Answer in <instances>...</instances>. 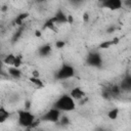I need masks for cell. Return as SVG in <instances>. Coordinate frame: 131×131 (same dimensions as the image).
I'll return each mask as SVG.
<instances>
[{
    "label": "cell",
    "mask_w": 131,
    "mask_h": 131,
    "mask_svg": "<svg viewBox=\"0 0 131 131\" xmlns=\"http://www.w3.org/2000/svg\"><path fill=\"white\" fill-rule=\"evenodd\" d=\"M32 76H33V77H40V74H39V72H38V71L34 70V71L32 72Z\"/></svg>",
    "instance_id": "33"
},
{
    "label": "cell",
    "mask_w": 131,
    "mask_h": 131,
    "mask_svg": "<svg viewBox=\"0 0 131 131\" xmlns=\"http://www.w3.org/2000/svg\"><path fill=\"white\" fill-rule=\"evenodd\" d=\"M29 81L36 87V88H43L44 87V84L42 82V80L40 79V77H30L29 78Z\"/></svg>",
    "instance_id": "15"
},
{
    "label": "cell",
    "mask_w": 131,
    "mask_h": 131,
    "mask_svg": "<svg viewBox=\"0 0 131 131\" xmlns=\"http://www.w3.org/2000/svg\"><path fill=\"white\" fill-rule=\"evenodd\" d=\"M75 76V69L71 64L63 63L55 73L54 77L56 80H68Z\"/></svg>",
    "instance_id": "3"
},
{
    "label": "cell",
    "mask_w": 131,
    "mask_h": 131,
    "mask_svg": "<svg viewBox=\"0 0 131 131\" xmlns=\"http://www.w3.org/2000/svg\"><path fill=\"white\" fill-rule=\"evenodd\" d=\"M120 114V110L118 107H114L107 112V118L110 120H117Z\"/></svg>",
    "instance_id": "17"
},
{
    "label": "cell",
    "mask_w": 131,
    "mask_h": 131,
    "mask_svg": "<svg viewBox=\"0 0 131 131\" xmlns=\"http://www.w3.org/2000/svg\"><path fill=\"white\" fill-rule=\"evenodd\" d=\"M123 4L128 7H131V0H123Z\"/></svg>",
    "instance_id": "30"
},
{
    "label": "cell",
    "mask_w": 131,
    "mask_h": 131,
    "mask_svg": "<svg viewBox=\"0 0 131 131\" xmlns=\"http://www.w3.org/2000/svg\"><path fill=\"white\" fill-rule=\"evenodd\" d=\"M98 1H99V2H100V3H101V4H102V3H104V2H105V1H106V0H98Z\"/></svg>",
    "instance_id": "35"
},
{
    "label": "cell",
    "mask_w": 131,
    "mask_h": 131,
    "mask_svg": "<svg viewBox=\"0 0 131 131\" xmlns=\"http://www.w3.org/2000/svg\"><path fill=\"white\" fill-rule=\"evenodd\" d=\"M68 24L69 25H73L74 24V16L71 14H68Z\"/></svg>",
    "instance_id": "28"
},
{
    "label": "cell",
    "mask_w": 131,
    "mask_h": 131,
    "mask_svg": "<svg viewBox=\"0 0 131 131\" xmlns=\"http://www.w3.org/2000/svg\"><path fill=\"white\" fill-rule=\"evenodd\" d=\"M14 60H15V55L13 53H8L4 58H3V63L10 67V66H13L14 64Z\"/></svg>",
    "instance_id": "14"
},
{
    "label": "cell",
    "mask_w": 131,
    "mask_h": 131,
    "mask_svg": "<svg viewBox=\"0 0 131 131\" xmlns=\"http://www.w3.org/2000/svg\"><path fill=\"white\" fill-rule=\"evenodd\" d=\"M7 73H8V75H9L11 78L16 79V80L20 79L21 76H23V72L19 70V68H15V67H13V66L8 67V69H7Z\"/></svg>",
    "instance_id": "9"
},
{
    "label": "cell",
    "mask_w": 131,
    "mask_h": 131,
    "mask_svg": "<svg viewBox=\"0 0 131 131\" xmlns=\"http://www.w3.org/2000/svg\"><path fill=\"white\" fill-rule=\"evenodd\" d=\"M110 92L112 94V97H119L122 93V89H121V86L118 85V84H115V85H112L110 88Z\"/></svg>",
    "instance_id": "13"
},
{
    "label": "cell",
    "mask_w": 131,
    "mask_h": 131,
    "mask_svg": "<svg viewBox=\"0 0 131 131\" xmlns=\"http://www.w3.org/2000/svg\"><path fill=\"white\" fill-rule=\"evenodd\" d=\"M117 30V28L114 26V25H111L106 28V33L107 34H112V33H115V31Z\"/></svg>",
    "instance_id": "26"
},
{
    "label": "cell",
    "mask_w": 131,
    "mask_h": 131,
    "mask_svg": "<svg viewBox=\"0 0 131 131\" xmlns=\"http://www.w3.org/2000/svg\"><path fill=\"white\" fill-rule=\"evenodd\" d=\"M70 94H71V96L75 99V100H80V99H82V98H84L85 97V92H84V90L81 88V87H74L72 90H71V92H70Z\"/></svg>",
    "instance_id": "8"
},
{
    "label": "cell",
    "mask_w": 131,
    "mask_h": 131,
    "mask_svg": "<svg viewBox=\"0 0 131 131\" xmlns=\"http://www.w3.org/2000/svg\"><path fill=\"white\" fill-rule=\"evenodd\" d=\"M112 40H113V43H114V45H117V44L120 42V38H119V37H115V38H113Z\"/></svg>",
    "instance_id": "31"
},
{
    "label": "cell",
    "mask_w": 131,
    "mask_h": 131,
    "mask_svg": "<svg viewBox=\"0 0 131 131\" xmlns=\"http://www.w3.org/2000/svg\"><path fill=\"white\" fill-rule=\"evenodd\" d=\"M51 51H52V46H51L50 44H48V43L43 44V45L40 46L39 49H38V53H39V55L42 56V57H46V56L50 55Z\"/></svg>",
    "instance_id": "10"
},
{
    "label": "cell",
    "mask_w": 131,
    "mask_h": 131,
    "mask_svg": "<svg viewBox=\"0 0 131 131\" xmlns=\"http://www.w3.org/2000/svg\"><path fill=\"white\" fill-rule=\"evenodd\" d=\"M23 32H24V27L21 26V27H19V29L13 34V36H12V39H11V41H12V43H15V42H17L18 41V39L20 38V36L23 35Z\"/></svg>",
    "instance_id": "19"
},
{
    "label": "cell",
    "mask_w": 131,
    "mask_h": 131,
    "mask_svg": "<svg viewBox=\"0 0 131 131\" xmlns=\"http://www.w3.org/2000/svg\"><path fill=\"white\" fill-rule=\"evenodd\" d=\"M86 63L92 68H100L103 63L101 54L97 51H90L86 56Z\"/></svg>",
    "instance_id": "5"
},
{
    "label": "cell",
    "mask_w": 131,
    "mask_h": 131,
    "mask_svg": "<svg viewBox=\"0 0 131 131\" xmlns=\"http://www.w3.org/2000/svg\"><path fill=\"white\" fill-rule=\"evenodd\" d=\"M7 10H8V6H7V5H2L1 11H2V12H6Z\"/></svg>",
    "instance_id": "34"
},
{
    "label": "cell",
    "mask_w": 131,
    "mask_h": 131,
    "mask_svg": "<svg viewBox=\"0 0 131 131\" xmlns=\"http://www.w3.org/2000/svg\"><path fill=\"white\" fill-rule=\"evenodd\" d=\"M113 45H114L113 40H106V41H102V42L98 45V48L104 50V49H108V48H110L111 46H113Z\"/></svg>",
    "instance_id": "20"
},
{
    "label": "cell",
    "mask_w": 131,
    "mask_h": 131,
    "mask_svg": "<svg viewBox=\"0 0 131 131\" xmlns=\"http://www.w3.org/2000/svg\"><path fill=\"white\" fill-rule=\"evenodd\" d=\"M35 36H36V37H38V38H40V37L42 36L41 31H40V30H36V31H35Z\"/></svg>",
    "instance_id": "32"
},
{
    "label": "cell",
    "mask_w": 131,
    "mask_h": 131,
    "mask_svg": "<svg viewBox=\"0 0 131 131\" xmlns=\"http://www.w3.org/2000/svg\"><path fill=\"white\" fill-rule=\"evenodd\" d=\"M58 123L61 126H68V125H70L71 120H70V118L68 116H61L60 119H59V121H58Z\"/></svg>",
    "instance_id": "21"
},
{
    "label": "cell",
    "mask_w": 131,
    "mask_h": 131,
    "mask_svg": "<svg viewBox=\"0 0 131 131\" xmlns=\"http://www.w3.org/2000/svg\"><path fill=\"white\" fill-rule=\"evenodd\" d=\"M9 117H10V113L4 106H1L0 107V123H4Z\"/></svg>",
    "instance_id": "16"
},
{
    "label": "cell",
    "mask_w": 131,
    "mask_h": 131,
    "mask_svg": "<svg viewBox=\"0 0 131 131\" xmlns=\"http://www.w3.org/2000/svg\"><path fill=\"white\" fill-rule=\"evenodd\" d=\"M64 46H66V41H63V40H57L55 42V47L57 49H62Z\"/></svg>",
    "instance_id": "24"
},
{
    "label": "cell",
    "mask_w": 131,
    "mask_h": 131,
    "mask_svg": "<svg viewBox=\"0 0 131 131\" xmlns=\"http://www.w3.org/2000/svg\"><path fill=\"white\" fill-rule=\"evenodd\" d=\"M74 5H80L84 0H70Z\"/></svg>",
    "instance_id": "29"
},
{
    "label": "cell",
    "mask_w": 131,
    "mask_h": 131,
    "mask_svg": "<svg viewBox=\"0 0 131 131\" xmlns=\"http://www.w3.org/2000/svg\"><path fill=\"white\" fill-rule=\"evenodd\" d=\"M101 5L110 10H119L123 6V0H106Z\"/></svg>",
    "instance_id": "6"
},
{
    "label": "cell",
    "mask_w": 131,
    "mask_h": 131,
    "mask_svg": "<svg viewBox=\"0 0 131 131\" xmlns=\"http://www.w3.org/2000/svg\"><path fill=\"white\" fill-rule=\"evenodd\" d=\"M28 17H29V13H28V12H21V13H19V14L14 18L13 24H14L15 26H17V27H21V26H24V23H25V20H26Z\"/></svg>",
    "instance_id": "12"
},
{
    "label": "cell",
    "mask_w": 131,
    "mask_h": 131,
    "mask_svg": "<svg viewBox=\"0 0 131 131\" xmlns=\"http://www.w3.org/2000/svg\"><path fill=\"white\" fill-rule=\"evenodd\" d=\"M61 117V112L55 107H52L50 108L49 111H47L46 113H44L40 120L41 122H50V123H58L59 119Z\"/></svg>",
    "instance_id": "4"
},
{
    "label": "cell",
    "mask_w": 131,
    "mask_h": 131,
    "mask_svg": "<svg viewBox=\"0 0 131 131\" xmlns=\"http://www.w3.org/2000/svg\"><path fill=\"white\" fill-rule=\"evenodd\" d=\"M82 19H83V21L84 23H88L89 20H90V14L86 11V12H84L83 13V15H82Z\"/></svg>",
    "instance_id": "25"
},
{
    "label": "cell",
    "mask_w": 131,
    "mask_h": 131,
    "mask_svg": "<svg viewBox=\"0 0 131 131\" xmlns=\"http://www.w3.org/2000/svg\"><path fill=\"white\" fill-rule=\"evenodd\" d=\"M21 64H23V56H21L20 54L15 55V60H14L13 67H15V68H20Z\"/></svg>",
    "instance_id": "23"
},
{
    "label": "cell",
    "mask_w": 131,
    "mask_h": 131,
    "mask_svg": "<svg viewBox=\"0 0 131 131\" xmlns=\"http://www.w3.org/2000/svg\"><path fill=\"white\" fill-rule=\"evenodd\" d=\"M53 107L59 110L60 112H72L76 108V102L71 94L66 93L57 98V100L53 104Z\"/></svg>",
    "instance_id": "1"
},
{
    "label": "cell",
    "mask_w": 131,
    "mask_h": 131,
    "mask_svg": "<svg viewBox=\"0 0 131 131\" xmlns=\"http://www.w3.org/2000/svg\"><path fill=\"white\" fill-rule=\"evenodd\" d=\"M122 91H131V75H127L124 77L122 82L120 83Z\"/></svg>",
    "instance_id": "11"
},
{
    "label": "cell",
    "mask_w": 131,
    "mask_h": 131,
    "mask_svg": "<svg viewBox=\"0 0 131 131\" xmlns=\"http://www.w3.org/2000/svg\"><path fill=\"white\" fill-rule=\"evenodd\" d=\"M53 19V21L56 24V25H62V24H68V15L61 10V9H58L55 14L51 17Z\"/></svg>",
    "instance_id": "7"
},
{
    "label": "cell",
    "mask_w": 131,
    "mask_h": 131,
    "mask_svg": "<svg viewBox=\"0 0 131 131\" xmlns=\"http://www.w3.org/2000/svg\"><path fill=\"white\" fill-rule=\"evenodd\" d=\"M35 120H36L35 116L29 110L25 108V110H20L17 112V123L19 126H21L26 129L30 130V128Z\"/></svg>",
    "instance_id": "2"
},
{
    "label": "cell",
    "mask_w": 131,
    "mask_h": 131,
    "mask_svg": "<svg viewBox=\"0 0 131 131\" xmlns=\"http://www.w3.org/2000/svg\"><path fill=\"white\" fill-rule=\"evenodd\" d=\"M31 106H32L31 100H26V101H25V108H26V110H30Z\"/></svg>",
    "instance_id": "27"
},
{
    "label": "cell",
    "mask_w": 131,
    "mask_h": 131,
    "mask_svg": "<svg viewBox=\"0 0 131 131\" xmlns=\"http://www.w3.org/2000/svg\"><path fill=\"white\" fill-rule=\"evenodd\" d=\"M101 97H102L103 99H106V100H108V99L112 98V94H111L108 88H106V89H102V90H101Z\"/></svg>",
    "instance_id": "22"
},
{
    "label": "cell",
    "mask_w": 131,
    "mask_h": 131,
    "mask_svg": "<svg viewBox=\"0 0 131 131\" xmlns=\"http://www.w3.org/2000/svg\"><path fill=\"white\" fill-rule=\"evenodd\" d=\"M55 27H56V24L53 21L52 18L47 19V20L44 23V25H43V29H47V30H50V31H55V30H56Z\"/></svg>",
    "instance_id": "18"
}]
</instances>
